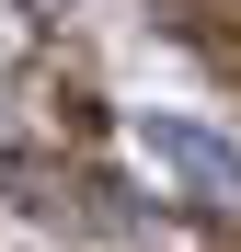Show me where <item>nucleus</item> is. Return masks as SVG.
I'll use <instances>...</instances> for the list:
<instances>
[{
    "mask_svg": "<svg viewBox=\"0 0 241 252\" xmlns=\"http://www.w3.org/2000/svg\"><path fill=\"white\" fill-rule=\"evenodd\" d=\"M149 149L172 160L184 184H207V195H230V184H241V149H218L207 126H184V115H161V126H149Z\"/></svg>",
    "mask_w": 241,
    "mask_h": 252,
    "instance_id": "obj_1",
    "label": "nucleus"
}]
</instances>
